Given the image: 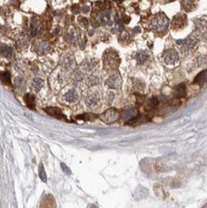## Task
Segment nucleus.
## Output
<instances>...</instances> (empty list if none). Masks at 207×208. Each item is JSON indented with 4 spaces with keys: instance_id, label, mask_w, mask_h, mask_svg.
<instances>
[{
    "instance_id": "f257e3e1",
    "label": "nucleus",
    "mask_w": 207,
    "mask_h": 208,
    "mask_svg": "<svg viewBox=\"0 0 207 208\" xmlns=\"http://www.w3.org/2000/svg\"><path fill=\"white\" fill-rule=\"evenodd\" d=\"M169 25V19L164 14H158L155 16L152 21V28L155 31H165Z\"/></svg>"
},
{
    "instance_id": "f03ea898",
    "label": "nucleus",
    "mask_w": 207,
    "mask_h": 208,
    "mask_svg": "<svg viewBox=\"0 0 207 208\" xmlns=\"http://www.w3.org/2000/svg\"><path fill=\"white\" fill-rule=\"evenodd\" d=\"M120 117V112L116 108H109L108 110H105V112H103L100 115V119L103 122L106 123V124H112V123L116 122Z\"/></svg>"
},
{
    "instance_id": "7ed1b4c3",
    "label": "nucleus",
    "mask_w": 207,
    "mask_h": 208,
    "mask_svg": "<svg viewBox=\"0 0 207 208\" xmlns=\"http://www.w3.org/2000/svg\"><path fill=\"white\" fill-rule=\"evenodd\" d=\"M120 61L119 58L116 53L114 52H108L104 58V64H105V68L106 69H114L118 66Z\"/></svg>"
},
{
    "instance_id": "20e7f679",
    "label": "nucleus",
    "mask_w": 207,
    "mask_h": 208,
    "mask_svg": "<svg viewBox=\"0 0 207 208\" xmlns=\"http://www.w3.org/2000/svg\"><path fill=\"white\" fill-rule=\"evenodd\" d=\"M178 61H179L178 54L173 49L168 50L164 55V62L168 66H175L177 63H178Z\"/></svg>"
},
{
    "instance_id": "39448f33",
    "label": "nucleus",
    "mask_w": 207,
    "mask_h": 208,
    "mask_svg": "<svg viewBox=\"0 0 207 208\" xmlns=\"http://www.w3.org/2000/svg\"><path fill=\"white\" fill-rule=\"evenodd\" d=\"M105 84L111 89H119L122 84V78L118 72H116L108 78V80L105 81Z\"/></svg>"
},
{
    "instance_id": "423d86ee",
    "label": "nucleus",
    "mask_w": 207,
    "mask_h": 208,
    "mask_svg": "<svg viewBox=\"0 0 207 208\" xmlns=\"http://www.w3.org/2000/svg\"><path fill=\"white\" fill-rule=\"evenodd\" d=\"M45 112L55 117L57 119H61V120H66V117L65 115L62 113V109H59V108H55V107H49V108H44Z\"/></svg>"
},
{
    "instance_id": "0eeeda50",
    "label": "nucleus",
    "mask_w": 207,
    "mask_h": 208,
    "mask_svg": "<svg viewBox=\"0 0 207 208\" xmlns=\"http://www.w3.org/2000/svg\"><path fill=\"white\" fill-rule=\"evenodd\" d=\"M100 103V95L98 92H93L85 97V104L89 108H95Z\"/></svg>"
},
{
    "instance_id": "6e6552de",
    "label": "nucleus",
    "mask_w": 207,
    "mask_h": 208,
    "mask_svg": "<svg viewBox=\"0 0 207 208\" xmlns=\"http://www.w3.org/2000/svg\"><path fill=\"white\" fill-rule=\"evenodd\" d=\"M34 51L39 55H44L49 51V44L44 41H36L34 44Z\"/></svg>"
},
{
    "instance_id": "1a4fd4ad",
    "label": "nucleus",
    "mask_w": 207,
    "mask_h": 208,
    "mask_svg": "<svg viewBox=\"0 0 207 208\" xmlns=\"http://www.w3.org/2000/svg\"><path fill=\"white\" fill-rule=\"evenodd\" d=\"M120 116H121L122 120H124V121L131 120L136 116V110L133 108H127L123 109V111L121 112Z\"/></svg>"
},
{
    "instance_id": "9d476101",
    "label": "nucleus",
    "mask_w": 207,
    "mask_h": 208,
    "mask_svg": "<svg viewBox=\"0 0 207 208\" xmlns=\"http://www.w3.org/2000/svg\"><path fill=\"white\" fill-rule=\"evenodd\" d=\"M185 23H186V16L184 15H178L173 18L172 26L173 29H180L185 25Z\"/></svg>"
},
{
    "instance_id": "9b49d317",
    "label": "nucleus",
    "mask_w": 207,
    "mask_h": 208,
    "mask_svg": "<svg viewBox=\"0 0 207 208\" xmlns=\"http://www.w3.org/2000/svg\"><path fill=\"white\" fill-rule=\"evenodd\" d=\"M64 100L67 103H76L79 100V93L76 89H71L64 95Z\"/></svg>"
},
{
    "instance_id": "f8f14e48",
    "label": "nucleus",
    "mask_w": 207,
    "mask_h": 208,
    "mask_svg": "<svg viewBox=\"0 0 207 208\" xmlns=\"http://www.w3.org/2000/svg\"><path fill=\"white\" fill-rule=\"evenodd\" d=\"M206 82H207V69L198 73L196 76L195 80H194V83L196 84H198V86H202Z\"/></svg>"
},
{
    "instance_id": "ddd939ff",
    "label": "nucleus",
    "mask_w": 207,
    "mask_h": 208,
    "mask_svg": "<svg viewBox=\"0 0 207 208\" xmlns=\"http://www.w3.org/2000/svg\"><path fill=\"white\" fill-rule=\"evenodd\" d=\"M74 63H75V60H74V58H73V56L70 55V54L66 55L62 58V66L64 68H66V69H70L71 67H73Z\"/></svg>"
},
{
    "instance_id": "4468645a",
    "label": "nucleus",
    "mask_w": 207,
    "mask_h": 208,
    "mask_svg": "<svg viewBox=\"0 0 207 208\" xmlns=\"http://www.w3.org/2000/svg\"><path fill=\"white\" fill-rule=\"evenodd\" d=\"M97 65V61L94 60V58H90V60H86L84 62V63L82 64V68L84 71H91L93 70Z\"/></svg>"
},
{
    "instance_id": "2eb2a0df",
    "label": "nucleus",
    "mask_w": 207,
    "mask_h": 208,
    "mask_svg": "<svg viewBox=\"0 0 207 208\" xmlns=\"http://www.w3.org/2000/svg\"><path fill=\"white\" fill-rule=\"evenodd\" d=\"M186 93V86L184 83H180L177 86H176L175 90H173V96L176 98H181L184 97Z\"/></svg>"
},
{
    "instance_id": "dca6fc26",
    "label": "nucleus",
    "mask_w": 207,
    "mask_h": 208,
    "mask_svg": "<svg viewBox=\"0 0 207 208\" xmlns=\"http://www.w3.org/2000/svg\"><path fill=\"white\" fill-rule=\"evenodd\" d=\"M0 54L5 58H11L12 56V49L8 45L1 44L0 45Z\"/></svg>"
},
{
    "instance_id": "f3484780",
    "label": "nucleus",
    "mask_w": 207,
    "mask_h": 208,
    "mask_svg": "<svg viewBox=\"0 0 207 208\" xmlns=\"http://www.w3.org/2000/svg\"><path fill=\"white\" fill-rule=\"evenodd\" d=\"M43 84H44V81L42 79H41V78H35V79L33 80L32 86H33V88H34V90L36 92H38L39 90L42 88Z\"/></svg>"
},
{
    "instance_id": "a211bd4d",
    "label": "nucleus",
    "mask_w": 207,
    "mask_h": 208,
    "mask_svg": "<svg viewBox=\"0 0 207 208\" xmlns=\"http://www.w3.org/2000/svg\"><path fill=\"white\" fill-rule=\"evenodd\" d=\"M135 58H136V61L139 64H142L149 58V54L145 51H140L136 54Z\"/></svg>"
},
{
    "instance_id": "6ab92c4d",
    "label": "nucleus",
    "mask_w": 207,
    "mask_h": 208,
    "mask_svg": "<svg viewBox=\"0 0 207 208\" xmlns=\"http://www.w3.org/2000/svg\"><path fill=\"white\" fill-rule=\"evenodd\" d=\"M25 103L27 104V106L29 108H32V109H34L35 108V106H36V98H35V96L34 95H32V94H27L25 96Z\"/></svg>"
},
{
    "instance_id": "aec40b11",
    "label": "nucleus",
    "mask_w": 207,
    "mask_h": 208,
    "mask_svg": "<svg viewBox=\"0 0 207 208\" xmlns=\"http://www.w3.org/2000/svg\"><path fill=\"white\" fill-rule=\"evenodd\" d=\"M158 105V101L156 98H155V97H152V98L149 99L148 102L146 103L145 105V109L146 110H152L153 108H155Z\"/></svg>"
},
{
    "instance_id": "412c9836",
    "label": "nucleus",
    "mask_w": 207,
    "mask_h": 208,
    "mask_svg": "<svg viewBox=\"0 0 207 208\" xmlns=\"http://www.w3.org/2000/svg\"><path fill=\"white\" fill-rule=\"evenodd\" d=\"M110 20V16H109V14H108V12H103V14L100 15L99 16V21L101 22L103 25L105 24H108Z\"/></svg>"
},
{
    "instance_id": "4be33fe9",
    "label": "nucleus",
    "mask_w": 207,
    "mask_h": 208,
    "mask_svg": "<svg viewBox=\"0 0 207 208\" xmlns=\"http://www.w3.org/2000/svg\"><path fill=\"white\" fill-rule=\"evenodd\" d=\"M88 86H97V84L100 83V79L99 77L95 76V75H92L88 78V81H87Z\"/></svg>"
},
{
    "instance_id": "5701e85b",
    "label": "nucleus",
    "mask_w": 207,
    "mask_h": 208,
    "mask_svg": "<svg viewBox=\"0 0 207 208\" xmlns=\"http://www.w3.org/2000/svg\"><path fill=\"white\" fill-rule=\"evenodd\" d=\"M0 80L5 83H11V76L8 72H0Z\"/></svg>"
},
{
    "instance_id": "b1692460",
    "label": "nucleus",
    "mask_w": 207,
    "mask_h": 208,
    "mask_svg": "<svg viewBox=\"0 0 207 208\" xmlns=\"http://www.w3.org/2000/svg\"><path fill=\"white\" fill-rule=\"evenodd\" d=\"M38 173H39V177H41V180L44 181V182H46V181H47V177H46V173H45V170H44L42 164H39Z\"/></svg>"
},
{
    "instance_id": "393cba45",
    "label": "nucleus",
    "mask_w": 207,
    "mask_h": 208,
    "mask_svg": "<svg viewBox=\"0 0 207 208\" xmlns=\"http://www.w3.org/2000/svg\"><path fill=\"white\" fill-rule=\"evenodd\" d=\"M133 84H134L135 89H138V90H143L144 87H145L144 83H142L140 80H135L134 83H133Z\"/></svg>"
},
{
    "instance_id": "a878e982",
    "label": "nucleus",
    "mask_w": 207,
    "mask_h": 208,
    "mask_svg": "<svg viewBox=\"0 0 207 208\" xmlns=\"http://www.w3.org/2000/svg\"><path fill=\"white\" fill-rule=\"evenodd\" d=\"M78 118H81V119H84V120H93L94 118H96V116L94 114L87 113V114L80 115V116H78Z\"/></svg>"
},
{
    "instance_id": "bb28decb",
    "label": "nucleus",
    "mask_w": 207,
    "mask_h": 208,
    "mask_svg": "<svg viewBox=\"0 0 207 208\" xmlns=\"http://www.w3.org/2000/svg\"><path fill=\"white\" fill-rule=\"evenodd\" d=\"M61 166H62V170H63L66 174H68V175H70V174H71V171L69 170V168H68V167H66V166H65V164L62 163V164H61Z\"/></svg>"
},
{
    "instance_id": "cd10ccee",
    "label": "nucleus",
    "mask_w": 207,
    "mask_h": 208,
    "mask_svg": "<svg viewBox=\"0 0 207 208\" xmlns=\"http://www.w3.org/2000/svg\"><path fill=\"white\" fill-rule=\"evenodd\" d=\"M80 23H81L82 25H84V27H86V26H87V24H88L87 20H86V18H84V17L80 18Z\"/></svg>"
},
{
    "instance_id": "c85d7f7f",
    "label": "nucleus",
    "mask_w": 207,
    "mask_h": 208,
    "mask_svg": "<svg viewBox=\"0 0 207 208\" xmlns=\"http://www.w3.org/2000/svg\"><path fill=\"white\" fill-rule=\"evenodd\" d=\"M167 2H172V1H175V0H166Z\"/></svg>"
}]
</instances>
